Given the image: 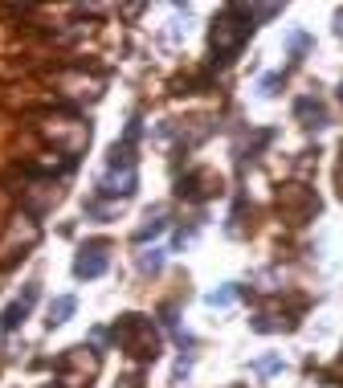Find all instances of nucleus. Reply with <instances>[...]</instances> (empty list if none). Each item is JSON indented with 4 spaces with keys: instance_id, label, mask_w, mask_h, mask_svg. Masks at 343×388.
Listing matches in <instances>:
<instances>
[{
    "instance_id": "1",
    "label": "nucleus",
    "mask_w": 343,
    "mask_h": 388,
    "mask_svg": "<svg viewBox=\"0 0 343 388\" xmlns=\"http://www.w3.org/2000/svg\"><path fill=\"white\" fill-rule=\"evenodd\" d=\"M74 311V299L66 295V299H57L53 306H49V323H66V315Z\"/></svg>"
}]
</instances>
